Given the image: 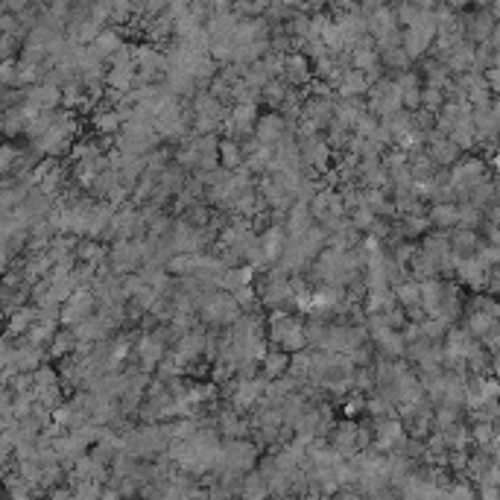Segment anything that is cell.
I'll list each match as a JSON object with an SVG mask.
<instances>
[{
    "label": "cell",
    "instance_id": "obj_4",
    "mask_svg": "<svg viewBox=\"0 0 500 500\" xmlns=\"http://www.w3.org/2000/svg\"><path fill=\"white\" fill-rule=\"evenodd\" d=\"M213 427H217L220 439H240V436H249V418L246 413H237L231 404L228 407H217L213 413Z\"/></svg>",
    "mask_w": 500,
    "mask_h": 500
},
{
    "label": "cell",
    "instance_id": "obj_41",
    "mask_svg": "<svg viewBox=\"0 0 500 500\" xmlns=\"http://www.w3.org/2000/svg\"><path fill=\"white\" fill-rule=\"evenodd\" d=\"M445 103V91L442 88H433V85H421V109L436 114Z\"/></svg>",
    "mask_w": 500,
    "mask_h": 500
},
{
    "label": "cell",
    "instance_id": "obj_28",
    "mask_svg": "<svg viewBox=\"0 0 500 500\" xmlns=\"http://www.w3.org/2000/svg\"><path fill=\"white\" fill-rule=\"evenodd\" d=\"M462 325H465V330L471 333V337H483L489 328H494L500 322L494 316H489V313H480V311H465L462 313Z\"/></svg>",
    "mask_w": 500,
    "mask_h": 500
},
{
    "label": "cell",
    "instance_id": "obj_11",
    "mask_svg": "<svg viewBox=\"0 0 500 500\" xmlns=\"http://www.w3.org/2000/svg\"><path fill=\"white\" fill-rule=\"evenodd\" d=\"M284 243H287V228H284V223H270L264 231H257V246H260V252H264V257L270 260V264H275V257L281 255Z\"/></svg>",
    "mask_w": 500,
    "mask_h": 500
},
{
    "label": "cell",
    "instance_id": "obj_14",
    "mask_svg": "<svg viewBox=\"0 0 500 500\" xmlns=\"http://www.w3.org/2000/svg\"><path fill=\"white\" fill-rule=\"evenodd\" d=\"M480 231H474V228H462V226H454V228H448V243H450V252H457L460 257H468L477 252L480 246Z\"/></svg>",
    "mask_w": 500,
    "mask_h": 500
},
{
    "label": "cell",
    "instance_id": "obj_2",
    "mask_svg": "<svg viewBox=\"0 0 500 500\" xmlns=\"http://www.w3.org/2000/svg\"><path fill=\"white\" fill-rule=\"evenodd\" d=\"M460 27H462V38L471 44H480L489 38V33L497 27V15L486 6H468L460 12Z\"/></svg>",
    "mask_w": 500,
    "mask_h": 500
},
{
    "label": "cell",
    "instance_id": "obj_10",
    "mask_svg": "<svg viewBox=\"0 0 500 500\" xmlns=\"http://www.w3.org/2000/svg\"><path fill=\"white\" fill-rule=\"evenodd\" d=\"M424 152H427V158H430L436 167H454L465 155L448 135H439L436 140H430V144H424Z\"/></svg>",
    "mask_w": 500,
    "mask_h": 500
},
{
    "label": "cell",
    "instance_id": "obj_13",
    "mask_svg": "<svg viewBox=\"0 0 500 500\" xmlns=\"http://www.w3.org/2000/svg\"><path fill=\"white\" fill-rule=\"evenodd\" d=\"M407 272H410V278H416V281L439 278V257L430 255L427 249H421V246H416L413 257L407 260Z\"/></svg>",
    "mask_w": 500,
    "mask_h": 500
},
{
    "label": "cell",
    "instance_id": "obj_48",
    "mask_svg": "<svg viewBox=\"0 0 500 500\" xmlns=\"http://www.w3.org/2000/svg\"><path fill=\"white\" fill-rule=\"evenodd\" d=\"M109 67H123V65H132V44H121L117 50L106 59Z\"/></svg>",
    "mask_w": 500,
    "mask_h": 500
},
{
    "label": "cell",
    "instance_id": "obj_34",
    "mask_svg": "<svg viewBox=\"0 0 500 500\" xmlns=\"http://www.w3.org/2000/svg\"><path fill=\"white\" fill-rule=\"evenodd\" d=\"M392 293H395V301L401 307H413V304H418V281L416 278H404V281H398L392 287Z\"/></svg>",
    "mask_w": 500,
    "mask_h": 500
},
{
    "label": "cell",
    "instance_id": "obj_6",
    "mask_svg": "<svg viewBox=\"0 0 500 500\" xmlns=\"http://www.w3.org/2000/svg\"><path fill=\"white\" fill-rule=\"evenodd\" d=\"M301 121H307L316 132L325 129V123L333 117V97H313V94H304L301 100Z\"/></svg>",
    "mask_w": 500,
    "mask_h": 500
},
{
    "label": "cell",
    "instance_id": "obj_29",
    "mask_svg": "<svg viewBox=\"0 0 500 500\" xmlns=\"http://www.w3.org/2000/svg\"><path fill=\"white\" fill-rule=\"evenodd\" d=\"M190 173L184 170V167H179L176 161H170V164H167L164 167V170L158 173V184L161 187H167V190H170V194H176V190H182V184H184V179H187Z\"/></svg>",
    "mask_w": 500,
    "mask_h": 500
},
{
    "label": "cell",
    "instance_id": "obj_27",
    "mask_svg": "<svg viewBox=\"0 0 500 500\" xmlns=\"http://www.w3.org/2000/svg\"><path fill=\"white\" fill-rule=\"evenodd\" d=\"M337 407H340V416H343V418H360V416L366 413V395L357 392V389H348V392L337 401Z\"/></svg>",
    "mask_w": 500,
    "mask_h": 500
},
{
    "label": "cell",
    "instance_id": "obj_26",
    "mask_svg": "<svg viewBox=\"0 0 500 500\" xmlns=\"http://www.w3.org/2000/svg\"><path fill=\"white\" fill-rule=\"evenodd\" d=\"M231 296H234L237 307H240V313H260V311H264V304H260V296H257L255 284H243V287H237Z\"/></svg>",
    "mask_w": 500,
    "mask_h": 500
},
{
    "label": "cell",
    "instance_id": "obj_32",
    "mask_svg": "<svg viewBox=\"0 0 500 500\" xmlns=\"http://www.w3.org/2000/svg\"><path fill=\"white\" fill-rule=\"evenodd\" d=\"M480 223H483V211L477 205H471V202H457V226L462 228H474V231H480Z\"/></svg>",
    "mask_w": 500,
    "mask_h": 500
},
{
    "label": "cell",
    "instance_id": "obj_21",
    "mask_svg": "<svg viewBox=\"0 0 500 500\" xmlns=\"http://www.w3.org/2000/svg\"><path fill=\"white\" fill-rule=\"evenodd\" d=\"M196 260H199V255H190V252H173L170 257L164 260V270L170 272L173 278H184V275H194V270H196Z\"/></svg>",
    "mask_w": 500,
    "mask_h": 500
},
{
    "label": "cell",
    "instance_id": "obj_43",
    "mask_svg": "<svg viewBox=\"0 0 500 500\" xmlns=\"http://www.w3.org/2000/svg\"><path fill=\"white\" fill-rule=\"evenodd\" d=\"M398 100H401V109H421V85H407V88H398Z\"/></svg>",
    "mask_w": 500,
    "mask_h": 500
},
{
    "label": "cell",
    "instance_id": "obj_30",
    "mask_svg": "<svg viewBox=\"0 0 500 500\" xmlns=\"http://www.w3.org/2000/svg\"><path fill=\"white\" fill-rule=\"evenodd\" d=\"M284 94H287V82L284 79H270L267 85H260V100L257 103H267V109H278L284 103Z\"/></svg>",
    "mask_w": 500,
    "mask_h": 500
},
{
    "label": "cell",
    "instance_id": "obj_35",
    "mask_svg": "<svg viewBox=\"0 0 500 500\" xmlns=\"http://www.w3.org/2000/svg\"><path fill=\"white\" fill-rule=\"evenodd\" d=\"M307 343H304V316L293 325V328H287V333L278 340V348H284L287 354H293V351H299V348H304Z\"/></svg>",
    "mask_w": 500,
    "mask_h": 500
},
{
    "label": "cell",
    "instance_id": "obj_37",
    "mask_svg": "<svg viewBox=\"0 0 500 500\" xmlns=\"http://www.w3.org/2000/svg\"><path fill=\"white\" fill-rule=\"evenodd\" d=\"M114 184H117V170H114V167H103V170H100L97 176H94V182H91L88 190H91V194L97 196V199H103Z\"/></svg>",
    "mask_w": 500,
    "mask_h": 500
},
{
    "label": "cell",
    "instance_id": "obj_22",
    "mask_svg": "<svg viewBox=\"0 0 500 500\" xmlns=\"http://www.w3.org/2000/svg\"><path fill=\"white\" fill-rule=\"evenodd\" d=\"M217 158H220V167H226V170H237V167L243 164V150H240V144H237V140L220 135Z\"/></svg>",
    "mask_w": 500,
    "mask_h": 500
},
{
    "label": "cell",
    "instance_id": "obj_19",
    "mask_svg": "<svg viewBox=\"0 0 500 500\" xmlns=\"http://www.w3.org/2000/svg\"><path fill=\"white\" fill-rule=\"evenodd\" d=\"M287 369H290V354L278 345H270L264 360H260V374H264L267 380H275L281 374H287Z\"/></svg>",
    "mask_w": 500,
    "mask_h": 500
},
{
    "label": "cell",
    "instance_id": "obj_44",
    "mask_svg": "<svg viewBox=\"0 0 500 500\" xmlns=\"http://www.w3.org/2000/svg\"><path fill=\"white\" fill-rule=\"evenodd\" d=\"M474 257H477L480 264H486V267H497V264H500V249H497V243L480 240V246H477V252H474Z\"/></svg>",
    "mask_w": 500,
    "mask_h": 500
},
{
    "label": "cell",
    "instance_id": "obj_15",
    "mask_svg": "<svg viewBox=\"0 0 500 500\" xmlns=\"http://www.w3.org/2000/svg\"><path fill=\"white\" fill-rule=\"evenodd\" d=\"M436 33H427V30H418V27H404L401 30V47L407 50V56L416 62L421 59L427 50H430V41H433Z\"/></svg>",
    "mask_w": 500,
    "mask_h": 500
},
{
    "label": "cell",
    "instance_id": "obj_24",
    "mask_svg": "<svg viewBox=\"0 0 500 500\" xmlns=\"http://www.w3.org/2000/svg\"><path fill=\"white\" fill-rule=\"evenodd\" d=\"M270 494V483L257 468L243 471V486H240V497H267Z\"/></svg>",
    "mask_w": 500,
    "mask_h": 500
},
{
    "label": "cell",
    "instance_id": "obj_1",
    "mask_svg": "<svg viewBox=\"0 0 500 500\" xmlns=\"http://www.w3.org/2000/svg\"><path fill=\"white\" fill-rule=\"evenodd\" d=\"M260 457V448L249 439V436H240V439H223V471H237L243 474L249 468H255Z\"/></svg>",
    "mask_w": 500,
    "mask_h": 500
},
{
    "label": "cell",
    "instance_id": "obj_54",
    "mask_svg": "<svg viewBox=\"0 0 500 500\" xmlns=\"http://www.w3.org/2000/svg\"><path fill=\"white\" fill-rule=\"evenodd\" d=\"M354 4H357V0H325V6L333 9V12H343V9L354 6Z\"/></svg>",
    "mask_w": 500,
    "mask_h": 500
},
{
    "label": "cell",
    "instance_id": "obj_31",
    "mask_svg": "<svg viewBox=\"0 0 500 500\" xmlns=\"http://www.w3.org/2000/svg\"><path fill=\"white\" fill-rule=\"evenodd\" d=\"M91 44H94V47H97V50L103 53V59H109V56L117 50V47L123 44V38H121V30H117V27H106V30H100V33H97V38H94Z\"/></svg>",
    "mask_w": 500,
    "mask_h": 500
},
{
    "label": "cell",
    "instance_id": "obj_50",
    "mask_svg": "<svg viewBox=\"0 0 500 500\" xmlns=\"http://www.w3.org/2000/svg\"><path fill=\"white\" fill-rule=\"evenodd\" d=\"M158 299V293L150 287V284H144V287H140L135 296H132V301L138 304V307H144V311H150V307H152V301Z\"/></svg>",
    "mask_w": 500,
    "mask_h": 500
},
{
    "label": "cell",
    "instance_id": "obj_36",
    "mask_svg": "<svg viewBox=\"0 0 500 500\" xmlns=\"http://www.w3.org/2000/svg\"><path fill=\"white\" fill-rule=\"evenodd\" d=\"M176 374H184V366L173 357V351H164V357L155 363V369H152V377H158V380H170V377H176Z\"/></svg>",
    "mask_w": 500,
    "mask_h": 500
},
{
    "label": "cell",
    "instance_id": "obj_16",
    "mask_svg": "<svg viewBox=\"0 0 500 500\" xmlns=\"http://www.w3.org/2000/svg\"><path fill=\"white\" fill-rule=\"evenodd\" d=\"M366 27H369V35H372V38H380V35H389V33L401 30L389 4H387V6H377V9H372V12H366Z\"/></svg>",
    "mask_w": 500,
    "mask_h": 500
},
{
    "label": "cell",
    "instance_id": "obj_42",
    "mask_svg": "<svg viewBox=\"0 0 500 500\" xmlns=\"http://www.w3.org/2000/svg\"><path fill=\"white\" fill-rule=\"evenodd\" d=\"M150 333H152V337L167 348V351H170L176 343H179V333L173 330V325L170 322H155L152 328H150Z\"/></svg>",
    "mask_w": 500,
    "mask_h": 500
},
{
    "label": "cell",
    "instance_id": "obj_9",
    "mask_svg": "<svg viewBox=\"0 0 500 500\" xmlns=\"http://www.w3.org/2000/svg\"><path fill=\"white\" fill-rule=\"evenodd\" d=\"M284 132H293L290 126H287V121L278 114V111H267V114H257V121H255V126H252V135L260 140V144H275V140L284 135Z\"/></svg>",
    "mask_w": 500,
    "mask_h": 500
},
{
    "label": "cell",
    "instance_id": "obj_46",
    "mask_svg": "<svg viewBox=\"0 0 500 500\" xmlns=\"http://www.w3.org/2000/svg\"><path fill=\"white\" fill-rule=\"evenodd\" d=\"M74 348H77V333H74V330L56 333V340H53V354H56V357H65L67 351H74Z\"/></svg>",
    "mask_w": 500,
    "mask_h": 500
},
{
    "label": "cell",
    "instance_id": "obj_5",
    "mask_svg": "<svg viewBox=\"0 0 500 500\" xmlns=\"http://www.w3.org/2000/svg\"><path fill=\"white\" fill-rule=\"evenodd\" d=\"M278 79H284V82H287V85H293V88H304L307 82L313 79L311 59H307V56H301L299 50L287 53V56H284V65H281V77H278Z\"/></svg>",
    "mask_w": 500,
    "mask_h": 500
},
{
    "label": "cell",
    "instance_id": "obj_47",
    "mask_svg": "<svg viewBox=\"0 0 500 500\" xmlns=\"http://www.w3.org/2000/svg\"><path fill=\"white\" fill-rule=\"evenodd\" d=\"M380 316H384V322H387L392 330H401L404 325H407V311H404L401 304L389 307V311H387V313H380Z\"/></svg>",
    "mask_w": 500,
    "mask_h": 500
},
{
    "label": "cell",
    "instance_id": "obj_3",
    "mask_svg": "<svg viewBox=\"0 0 500 500\" xmlns=\"http://www.w3.org/2000/svg\"><path fill=\"white\" fill-rule=\"evenodd\" d=\"M205 337H208V328L199 322V325H194L190 330H184L182 337H179V343L170 348L173 351V357L182 363V366H187V363H194V360H202V354H205Z\"/></svg>",
    "mask_w": 500,
    "mask_h": 500
},
{
    "label": "cell",
    "instance_id": "obj_40",
    "mask_svg": "<svg viewBox=\"0 0 500 500\" xmlns=\"http://www.w3.org/2000/svg\"><path fill=\"white\" fill-rule=\"evenodd\" d=\"M208 217H211V208H208L205 199H199V202H194V205H187L184 213H182V220L190 223V226H196V228H202V226L208 223Z\"/></svg>",
    "mask_w": 500,
    "mask_h": 500
},
{
    "label": "cell",
    "instance_id": "obj_55",
    "mask_svg": "<svg viewBox=\"0 0 500 500\" xmlns=\"http://www.w3.org/2000/svg\"><path fill=\"white\" fill-rule=\"evenodd\" d=\"M442 4H445L448 9H454V12H462V9L471 6V0H442Z\"/></svg>",
    "mask_w": 500,
    "mask_h": 500
},
{
    "label": "cell",
    "instance_id": "obj_49",
    "mask_svg": "<svg viewBox=\"0 0 500 500\" xmlns=\"http://www.w3.org/2000/svg\"><path fill=\"white\" fill-rule=\"evenodd\" d=\"M477 340H480V345H483L489 354H497V351H500V325L489 328L483 337H477Z\"/></svg>",
    "mask_w": 500,
    "mask_h": 500
},
{
    "label": "cell",
    "instance_id": "obj_17",
    "mask_svg": "<svg viewBox=\"0 0 500 500\" xmlns=\"http://www.w3.org/2000/svg\"><path fill=\"white\" fill-rule=\"evenodd\" d=\"M369 77L363 74V70H357V67H345L343 70V79L337 85V97H366V91H369Z\"/></svg>",
    "mask_w": 500,
    "mask_h": 500
},
{
    "label": "cell",
    "instance_id": "obj_52",
    "mask_svg": "<svg viewBox=\"0 0 500 500\" xmlns=\"http://www.w3.org/2000/svg\"><path fill=\"white\" fill-rule=\"evenodd\" d=\"M480 77H483L486 88H489V91L494 94V97H497V91H500V70H497V67H486V70H483Z\"/></svg>",
    "mask_w": 500,
    "mask_h": 500
},
{
    "label": "cell",
    "instance_id": "obj_51",
    "mask_svg": "<svg viewBox=\"0 0 500 500\" xmlns=\"http://www.w3.org/2000/svg\"><path fill=\"white\" fill-rule=\"evenodd\" d=\"M167 9V0H140V12L138 15H147V18H155Z\"/></svg>",
    "mask_w": 500,
    "mask_h": 500
},
{
    "label": "cell",
    "instance_id": "obj_23",
    "mask_svg": "<svg viewBox=\"0 0 500 500\" xmlns=\"http://www.w3.org/2000/svg\"><path fill=\"white\" fill-rule=\"evenodd\" d=\"M91 126H94V132H97L100 138H111L117 129L123 126V121L117 117V111L114 109H100V111H94V117H91Z\"/></svg>",
    "mask_w": 500,
    "mask_h": 500
},
{
    "label": "cell",
    "instance_id": "obj_8",
    "mask_svg": "<svg viewBox=\"0 0 500 500\" xmlns=\"http://www.w3.org/2000/svg\"><path fill=\"white\" fill-rule=\"evenodd\" d=\"M486 272H489V267L486 264H480L474 255H468V257H460V264H457V272H454V281H460V287H465V290H483V284H486Z\"/></svg>",
    "mask_w": 500,
    "mask_h": 500
},
{
    "label": "cell",
    "instance_id": "obj_45",
    "mask_svg": "<svg viewBox=\"0 0 500 500\" xmlns=\"http://www.w3.org/2000/svg\"><path fill=\"white\" fill-rule=\"evenodd\" d=\"M348 357H351L354 366H372V360H374V345H372V340H366L363 345H357L354 351H348Z\"/></svg>",
    "mask_w": 500,
    "mask_h": 500
},
{
    "label": "cell",
    "instance_id": "obj_25",
    "mask_svg": "<svg viewBox=\"0 0 500 500\" xmlns=\"http://www.w3.org/2000/svg\"><path fill=\"white\" fill-rule=\"evenodd\" d=\"M135 85V65H123V67H109L106 70V88L111 91H129Z\"/></svg>",
    "mask_w": 500,
    "mask_h": 500
},
{
    "label": "cell",
    "instance_id": "obj_53",
    "mask_svg": "<svg viewBox=\"0 0 500 500\" xmlns=\"http://www.w3.org/2000/svg\"><path fill=\"white\" fill-rule=\"evenodd\" d=\"M33 319H35L33 311H21V313H15V319H12V330H27V328L33 325Z\"/></svg>",
    "mask_w": 500,
    "mask_h": 500
},
{
    "label": "cell",
    "instance_id": "obj_39",
    "mask_svg": "<svg viewBox=\"0 0 500 500\" xmlns=\"http://www.w3.org/2000/svg\"><path fill=\"white\" fill-rule=\"evenodd\" d=\"M351 389L363 392V395H369L374 389V372H372V366H354V372H351Z\"/></svg>",
    "mask_w": 500,
    "mask_h": 500
},
{
    "label": "cell",
    "instance_id": "obj_33",
    "mask_svg": "<svg viewBox=\"0 0 500 500\" xmlns=\"http://www.w3.org/2000/svg\"><path fill=\"white\" fill-rule=\"evenodd\" d=\"M462 421V410L460 407H448V404H436L433 407V416H430V424L433 430H445V427Z\"/></svg>",
    "mask_w": 500,
    "mask_h": 500
},
{
    "label": "cell",
    "instance_id": "obj_12",
    "mask_svg": "<svg viewBox=\"0 0 500 500\" xmlns=\"http://www.w3.org/2000/svg\"><path fill=\"white\" fill-rule=\"evenodd\" d=\"M255 278H257V272L252 270V264H234V267H226L223 270V275L213 281V287L217 290H226V293H234L237 287H243V284H255Z\"/></svg>",
    "mask_w": 500,
    "mask_h": 500
},
{
    "label": "cell",
    "instance_id": "obj_18",
    "mask_svg": "<svg viewBox=\"0 0 500 500\" xmlns=\"http://www.w3.org/2000/svg\"><path fill=\"white\" fill-rule=\"evenodd\" d=\"M427 223L436 231H448L457 226V202H430L427 205Z\"/></svg>",
    "mask_w": 500,
    "mask_h": 500
},
{
    "label": "cell",
    "instance_id": "obj_20",
    "mask_svg": "<svg viewBox=\"0 0 500 500\" xmlns=\"http://www.w3.org/2000/svg\"><path fill=\"white\" fill-rule=\"evenodd\" d=\"M377 59H380V65H384V70L392 77V74H398V70H410L416 62L407 56V50L398 44V47H389V50H380L377 53Z\"/></svg>",
    "mask_w": 500,
    "mask_h": 500
},
{
    "label": "cell",
    "instance_id": "obj_7",
    "mask_svg": "<svg viewBox=\"0 0 500 500\" xmlns=\"http://www.w3.org/2000/svg\"><path fill=\"white\" fill-rule=\"evenodd\" d=\"M164 351H167V348L152 337L150 330H140V333H138V340H135V363L144 369V372L152 374V369H155V363L164 357Z\"/></svg>",
    "mask_w": 500,
    "mask_h": 500
},
{
    "label": "cell",
    "instance_id": "obj_38",
    "mask_svg": "<svg viewBox=\"0 0 500 500\" xmlns=\"http://www.w3.org/2000/svg\"><path fill=\"white\" fill-rule=\"evenodd\" d=\"M322 44H325V50L328 53H337V50H345V38H343V30L337 27V21H330L328 27L319 33Z\"/></svg>",
    "mask_w": 500,
    "mask_h": 500
}]
</instances>
